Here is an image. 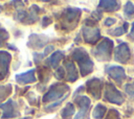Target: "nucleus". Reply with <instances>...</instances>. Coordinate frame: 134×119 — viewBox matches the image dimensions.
<instances>
[{
    "instance_id": "cd10ccee",
    "label": "nucleus",
    "mask_w": 134,
    "mask_h": 119,
    "mask_svg": "<svg viewBox=\"0 0 134 119\" xmlns=\"http://www.w3.org/2000/svg\"><path fill=\"white\" fill-rule=\"evenodd\" d=\"M42 21H43V23H42V26H43V27H45V26H47V25H49V24L51 23V20H50V18H48V17H44Z\"/></svg>"
},
{
    "instance_id": "2eb2a0df",
    "label": "nucleus",
    "mask_w": 134,
    "mask_h": 119,
    "mask_svg": "<svg viewBox=\"0 0 134 119\" xmlns=\"http://www.w3.org/2000/svg\"><path fill=\"white\" fill-rule=\"evenodd\" d=\"M47 42V39H45V37L40 35V34H31L29 37V42H28V46H30L31 48H42Z\"/></svg>"
},
{
    "instance_id": "bb28decb",
    "label": "nucleus",
    "mask_w": 134,
    "mask_h": 119,
    "mask_svg": "<svg viewBox=\"0 0 134 119\" xmlns=\"http://www.w3.org/2000/svg\"><path fill=\"white\" fill-rule=\"evenodd\" d=\"M115 22H116V20H115L114 18H107V19L105 20V25H106V26H111V25H113Z\"/></svg>"
},
{
    "instance_id": "393cba45",
    "label": "nucleus",
    "mask_w": 134,
    "mask_h": 119,
    "mask_svg": "<svg viewBox=\"0 0 134 119\" xmlns=\"http://www.w3.org/2000/svg\"><path fill=\"white\" fill-rule=\"evenodd\" d=\"M8 39V33H7V31H5L4 29H0V45L5 41V40H7Z\"/></svg>"
},
{
    "instance_id": "1a4fd4ad",
    "label": "nucleus",
    "mask_w": 134,
    "mask_h": 119,
    "mask_svg": "<svg viewBox=\"0 0 134 119\" xmlns=\"http://www.w3.org/2000/svg\"><path fill=\"white\" fill-rule=\"evenodd\" d=\"M75 103L79 106V112L75 115L74 119H84L90 106V99L86 96H80L75 98Z\"/></svg>"
},
{
    "instance_id": "4468645a",
    "label": "nucleus",
    "mask_w": 134,
    "mask_h": 119,
    "mask_svg": "<svg viewBox=\"0 0 134 119\" xmlns=\"http://www.w3.org/2000/svg\"><path fill=\"white\" fill-rule=\"evenodd\" d=\"M64 66H65V69H66L65 74H66V76H67V79H68L69 81H74V80H76L79 75H77V70H76V68H75V65H74L71 61L67 59V61L64 62Z\"/></svg>"
},
{
    "instance_id": "f8f14e48",
    "label": "nucleus",
    "mask_w": 134,
    "mask_h": 119,
    "mask_svg": "<svg viewBox=\"0 0 134 119\" xmlns=\"http://www.w3.org/2000/svg\"><path fill=\"white\" fill-rule=\"evenodd\" d=\"M12 59V55L6 51H0V79H3L7 72L9 63Z\"/></svg>"
},
{
    "instance_id": "0eeeda50",
    "label": "nucleus",
    "mask_w": 134,
    "mask_h": 119,
    "mask_svg": "<svg viewBox=\"0 0 134 119\" xmlns=\"http://www.w3.org/2000/svg\"><path fill=\"white\" fill-rule=\"evenodd\" d=\"M86 88L87 91L92 97L95 99L100 98V93H102V88H103V80L99 78H91L86 82Z\"/></svg>"
},
{
    "instance_id": "6ab92c4d",
    "label": "nucleus",
    "mask_w": 134,
    "mask_h": 119,
    "mask_svg": "<svg viewBox=\"0 0 134 119\" xmlns=\"http://www.w3.org/2000/svg\"><path fill=\"white\" fill-rule=\"evenodd\" d=\"M73 114H74V105L70 102L67 103L66 106L61 112V116H62L63 119H70Z\"/></svg>"
},
{
    "instance_id": "7ed1b4c3",
    "label": "nucleus",
    "mask_w": 134,
    "mask_h": 119,
    "mask_svg": "<svg viewBox=\"0 0 134 119\" xmlns=\"http://www.w3.org/2000/svg\"><path fill=\"white\" fill-rule=\"evenodd\" d=\"M81 17V9L76 7H68L66 8L61 15V24L62 27L66 30L73 29L80 20Z\"/></svg>"
},
{
    "instance_id": "c85d7f7f",
    "label": "nucleus",
    "mask_w": 134,
    "mask_h": 119,
    "mask_svg": "<svg viewBox=\"0 0 134 119\" xmlns=\"http://www.w3.org/2000/svg\"><path fill=\"white\" fill-rule=\"evenodd\" d=\"M129 39L132 40V41H134V22L132 24V29H131V31L129 33Z\"/></svg>"
},
{
    "instance_id": "c756f323",
    "label": "nucleus",
    "mask_w": 134,
    "mask_h": 119,
    "mask_svg": "<svg viewBox=\"0 0 134 119\" xmlns=\"http://www.w3.org/2000/svg\"><path fill=\"white\" fill-rule=\"evenodd\" d=\"M23 119H26V118H23Z\"/></svg>"
},
{
    "instance_id": "9d476101",
    "label": "nucleus",
    "mask_w": 134,
    "mask_h": 119,
    "mask_svg": "<svg viewBox=\"0 0 134 119\" xmlns=\"http://www.w3.org/2000/svg\"><path fill=\"white\" fill-rule=\"evenodd\" d=\"M0 108L3 110V115H2V118L3 119L13 118V117H16L19 114V112H18V105L12 99H8L5 103H2L0 105Z\"/></svg>"
},
{
    "instance_id": "b1692460",
    "label": "nucleus",
    "mask_w": 134,
    "mask_h": 119,
    "mask_svg": "<svg viewBox=\"0 0 134 119\" xmlns=\"http://www.w3.org/2000/svg\"><path fill=\"white\" fill-rule=\"evenodd\" d=\"M106 119H120L119 117V113L116 111V110H110L108 115H107V118Z\"/></svg>"
},
{
    "instance_id": "f03ea898",
    "label": "nucleus",
    "mask_w": 134,
    "mask_h": 119,
    "mask_svg": "<svg viewBox=\"0 0 134 119\" xmlns=\"http://www.w3.org/2000/svg\"><path fill=\"white\" fill-rule=\"evenodd\" d=\"M69 93V87L62 82H57L52 85L49 90L43 96L44 102H52V101H60L65 99L66 95Z\"/></svg>"
},
{
    "instance_id": "f3484780",
    "label": "nucleus",
    "mask_w": 134,
    "mask_h": 119,
    "mask_svg": "<svg viewBox=\"0 0 134 119\" xmlns=\"http://www.w3.org/2000/svg\"><path fill=\"white\" fill-rule=\"evenodd\" d=\"M99 7L105 9L106 11H115L118 10L120 7V3L118 1H113V0H109V1H99Z\"/></svg>"
},
{
    "instance_id": "4be33fe9",
    "label": "nucleus",
    "mask_w": 134,
    "mask_h": 119,
    "mask_svg": "<svg viewBox=\"0 0 134 119\" xmlns=\"http://www.w3.org/2000/svg\"><path fill=\"white\" fill-rule=\"evenodd\" d=\"M12 93V86L8 84L6 86H0V100L6 98Z\"/></svg>"
},
{
    "instance_id": "5701e85b",
    "label": "nucleus",
    "mask_w": 134,
    "mask_h": 119,
    "mask_svg": "<svg viewBox=\"0 0 134 119\" xmlns=\"http://www.w3.org/2000/svg\"><path fill=\"white\" fill-rule=\"evenodd\" d=\"M125 91L127 92V94H128L132 99H134V82L127 84V85L125 86Z\"/></svg>"
},
{
    "instance_id": "ddd939ff",
    "label": "nucleus",
    "mask_w": 134,
    "mask_h": 119,
    "mask_svg": "<svg viewBox=\"0 0 134 119\" xmlns=\"http://www.w3.org/2000/svg\"><path fill=\"white\" fill-rule=\"evenodd\" d=\"M35 73H36V70L31 69V70H28V71H26L24 73L17 74L16 75V80H17L18 84H21V85H26V84L35 82L36 81Z\"/></svg>"
},
{
    "instance_id": "20e7f679",
    "label": "nucleus",
    "mask_w": 134,
    "mask_h": 119,
    "mask_svg": "<svg viewBox=\"0 0 134 119\" xmlns=\"http://www.w3.org/2000/svg\"><path fill=\"white\" fill-rule=\"evenodd\" d=\"M112 50H113V41L108 38H104L93 49L92 53L97 61L106 62L110 59Z\"/></svg>"
},
{
    "instance_id": "423d86ee",
    "label": "nucleus",
    "mask_w": 134,
    "mask_h": 119,
    "mask_svg": "<svg viewBox=\"0 0 134 119\" xmlns=\"http://www.w3.org/2000/svg\"><path fill=\"white\" fill-rule=\"evenodd\" d=\"M105 99L114 104H121L125 100L122 94L115 88V86L111 82H107L105 87Z\"/></svg>"
},
{
    "instance_id": "f257e3e1",
    "label": "nucleus",
    "mask_w": 134,
    "mask_h": 119,
    "mask_svg": "<svg viewBox=\"0 0 134 119\" xmlns=\"http://www.w3.org/2000/svg\"><path fill=\"white\" fill-rule=\"evenodd\" d=\"M71 55H72L73 59L79 64L82 76H86L90 72H92V70H93V62H92V59L90 58V56L88 55V53H87V51L85 49L77 47L72 51Z\"/></svg>"
},
{
    "instance_id": "aec40b11",
    "label": "nucleus",
    "mask_w": 134,
    "mask_h": 119,
    "mask_svg": "<svg viewBox=\"0 0 134 119\" xmlns=\"http://www.w3.org/2000/svg\"><path fill=\"white\" fill-rule=\"evenodd\" d=\"M128 27H129V23L128 22H125L121 26L117 27V28H114V29H111L110 31H108L111 35H114V37H119L121 34H124L127 30H128Z\"/></svg>"
},
{
    "instance_id": "6e6552de",
    "label": "nucleus",
    "mask_w": 134,
    "mask_h": 119,
    "mask_svg": "<svg viewBox=\"0 0 134 119\" xmlns=\"http://www.w3.org/2000/svg\"><path fill=\"white\" fill-rule=\"evenodd\" d=\"M131 56V53H130V49H129V46L128 44L126 43H120L116 49H115V52H114V59L118 63H121V64H126L129 58Z\"/></svg>"
},
{
    "instance_id": "a878e982",
    "label": "nucleus",
    "mask_w": 134,
    "mask_h": 119,
    "mask_svg": "<svg viewBox=\"0 0 134 119\" xmlns=\"http://www.w3.org/2000/svg\"><path fill=\"white\" fill-rule=\"evenodd\" d=\"M55 76H57L58 79H62V78H64V76H65V72H64L63 68H59V69L57 70Z\"/></svg>"
},
{
    "instance_id": "dca6fc26",
    "label": "nucleus",
    "mask_w": 134,
    "mask_h": 119,
    "mask_svg": "<svg viewBox=\"0 0 134 119\" xmlns=\"http://www.w3.org/2000/svg\"><path fill=\"white\" fill-rule=\"evenodd\" d=\"M63 57H64V53H63L62 51H55L54 53H52V54L46 59V64H47L49 67H51V68H57Z\"/></svg>"
},
{
    "instance_id": "7c9ffc66",
    "label": "nucleus",
    "mask_w": 134,
    "mask_h": 119,
    "mask_svg": "<svg viewBox=\"0 0 134 119\" xmlns=\"http://www.w3.org/2000/svg\"><path fill=\"white\" fill-rule=\"evenodd\" d=\"M0 11H1V9H0Z\"/></svg>"
},
{
    "instance_id": "39448f33",
    "label": "nucleus",
    "mask_w": 134,
    "mask_h": 119,
    "mask_svg": "<svg viewBox=\"0 0 134 119\" xmlns=\"http://www.w3.org/2000/svg\"><path fill=\"white\" fill-rule=\"evenodd\" d=\"M82 34L83 39L88 44H94L100 39V31L94 24H89L86 22V24L82 28Z\"/></svg>"
},
{
    "instance_id": "a211bd4d",
    "label": "nucleus",
    "mask_w": 134,
    "mask_h": 119,
    "mask_svg": "<svg viewBox=\"0 0 134 119\" xmlns=\"http://www.w3.org/2000/svg\"><path fill=\"white\" fill-rule=\"evenodd\" d=\"M106 112H107L106 106L104 104L98 103V104H96V106L94 108V110L92 112V117L94 119H103L105 114H106Z\"/></svg>"
},
{
    "instance_id": "9b49d317",
    "label": "nucleus",
    "mask_w": 134,
    "mask_h": 119,
    "mask_svg": "<svg viewBox=\"0 0 134 119\" xmlns=\"http://www.w3.org/2000/svg\"><path fill=\"white\" fill-rule=\"evenodd\" d=\"M106 72L108 73V75L114 79L118 85H120L122 82V80H125L126 78V73L122 67L120 66H108L106 68Z\"/></svg>"
},
{
    "instance_id": "412c9836",
    "label": "nucleus",
    "mask_w": 134,
    "mask_h": 119,
    "mask_svg": "<svg viewBox=\"0 0 134 119\" xmlns=\"http://www.w3.org/2000/svg\"><path fill=\"white\" fill-rule=\"evenodd\" d=\"M124 13H125V16H126L127 18H132V17H134V4H133L131 1L126 2Z\"/></svg>"
}]
</instances>
